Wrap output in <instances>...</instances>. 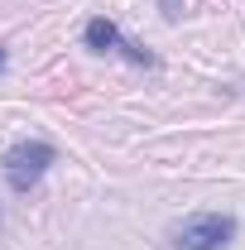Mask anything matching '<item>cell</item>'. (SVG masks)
Masks as SVG:
<instances>
[{"label": "cell", "mask_w": 245, "mask_h": 250, "mask_svg": "<svg viewBox=\"0 0 245 250\" xmlns=\"http://www.w3.org/2000/svg\"><path fill=\"white\" fill-rule=\"evenodd\" d=\"M53 159H58V149H53L48 140H20V145H10L5 159H0L5 183L15 188V192H29V188H39V178L53 168Z\"/></svg>", "instance_id": "obj_1"}, {"label": "cell", "mask_w": 245, "mask_h": 250, "mask_svg": "<svg viewBox=\"0 0 245 250\" xmlns=\"http://www.w3.org/2000/svg\"><path fill=\"white\" fill-rule=\"evenodd\" d=\"M231 236H236V217H226V212H197V217H187L173 226V250H221L231 246Z\"/></svg>", "instance_id": "obj_2"}, {"label": "cell", "mask_w": 245, "mask_h": 250, "mask_svg": "<svg viewBox=\"0 0 245 250\" xmlns=\"http://www.w3.org/2000/svg\"><path fill=\"white\" fill-rule=\"evenodd\" d=\"M82 39H87V48H96V53H111V48H121L130 62H144V67H154V53H144L140 43H130L111 20H92L87 29H82Z\"/></svg>", "instance_id": "obj_3"}, {"label": "cell", "mask_w": 245, "mask_h": 250, "mask_svg": "<svg viewBox=\"0 0 245 250\" xmlns=\"http://www.w3.org/2000/svg\"><path fill=\"white\" fill-rule=\"evenodd\" d=\"M0 72H5V48H0Z\"/></svg>", "instance_id": "obj_4"}]
</instances>
